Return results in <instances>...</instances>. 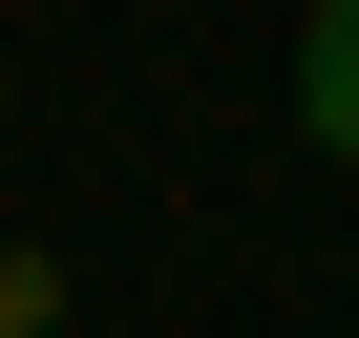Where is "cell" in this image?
Wrapping results in <instances>:
<instances>
[{
  "instance_id": "6da1fadb",
  "label": "cell",
  "mask_w": 359,
  "mask_h": 338,
  "mask_svg": "<svg viewBox=\"0 0 359 338\" xmlns=\"http://www.w3.org/2000/svg\"><path fill=\"white\" fill-rule=\"evenodd\" d=\"M296 127L359 169V0H317V22H296Z\"/></svg>"
},
{
  "instance_id": "7a4b0ae2",
  "label": "cell",
  "mask_w": 359,
  "mask_h": 338,
  "mask_svg": "<svg viewBox=\"0 0 359 338\" xmlns=\"http://www.w3.org/2000/svg\"><path fill=\"white\" fill-rule=\"evenodd\" d=\"M0 338H64V254L43 233H0Z\"/></svg>"
}]
</instances>
